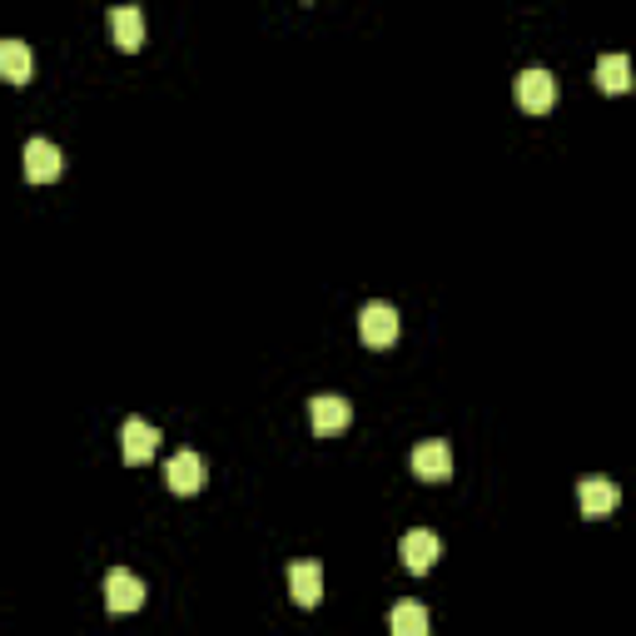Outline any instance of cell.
Masks as SVG:
<instances>
[{"instance_id": "4", "label": "cell", "mask_w": 636, "mask_h": 636, "mask_svg": "<svg viewBox=\"0 0 636 636\" xmlns=\"http://www.w3.org/2000/svg\"><path fill=\"white\" fill-rule=\"evenodd\" d=\"M164 483H170V493H180V497H189V493H205V483H209V463L199 453H174L170 458V467H164Z\"/></svg>"}, {"instance_id": "12", "label": "cell", "mask_w": 636, "mask_h": 636, "mask_svg": "<svg viewBox=\"0 0 636 636\" xmlns=\"http://www.w3.org/2000/svg\"><path fill=\"white\" fill-rule=\"evenodd\" d=\"M592 80H597V90H606V95H626V90H632V60H626V55H602L597 70H592Z\"/></svg>"}, {"instance_id": "1", "label": "cell", "mask_w": 636, "mask_h": 636, "mask_svg": "<svg viewBox=\"0 0 636 636\" xmlns=\"http://www.w3.org/2000/svg\"><path fill=\"white\" fill-rule=\"evenodd\" d=\"M398 334H403V319H398V309H393V303L373 299V303H363V309H358V338H363L368 348L398 344Z\"/></svg>"}, {"instance_id": "14", "label": "cell", "mask_w": 636, "mask_h": 636, "mask_svg": "<svg viewBox=\"0 0 636 636\" xmlns=\"http://www.w3.org/2000/svg\"><path fill=\"white\" fill-rule=\"evenodd\" d=\"M0 76L11 80V85H25V80H31V45L0 41Z\"/></svg>"}, {"instance_id": "3", "label": "cell", "mask_w": 636, "mask_h": 636, "mask_svg": "<svg viewBox=\"0 0 636 636\" xmlns=\"http://www.w3.org/2000/svg\"><path fill=\"white\" fill-rule=\"evenodd\" d=\"M512 90H518V105L528 109V115H547V109L557 105V80H552L542 66L522 70L518 85H512Z\"/></svg>"}, {"instance_id": "11", "label": "cell", "mask_w": 636, "mask_h": 636, "mask_svg": "<svg viewBox=\"0 0 636 636\" xmlns=\"http://www.w3.org/2000/svg\"><path fill=\"white\" fill-rule=\"evenodd\" d=\"M60 150H55L50 140H31L25 144V180H35V184H50V180H60Z\"/></svg>"}, {"instance_id": "10", "label": "cell", "mask_w": 636, "mask_h": 636, "mask_svg": "<svg viewBox=\"0 0 636 636\" xmlns=\"http://www.w3.org/2000/svg\"><path fill=\"white\" fill-rule=\"evenodd\" d=\"M289 592L299 606H319L324 602V567L319 562H293L289 567Z\"/></svg>"}, {"instance_id": "5", "label": "cell", "mask_w": 636, "mask_h": 636, "mask_svg": "<svg viewBox=\"0 0 636 636\" xmlns=\"http://www.w3.org/2000/svg\"><path fill=\"white\" fill-rule=\"evenodd\" d=\"M413 473L423 477V483H448L453 477V448L442 438H428L413 448Z\"/></svg>"}, {"instance_id": "7", "label": "cell", "mask_w": 636, "mask_h": 636, "mask_svg": "<svg viewBox=\"0 0 636 636\" xmlns=\"http://www.w3.org/2000/svg\"><path fill=\"white\" fill-rule=\"evenodd\" d=\"M309 423L313 432L324 438V432H338L354 423V408H348V398H338V393H313L309 398Z\"/></svg>"}, {"instance_id": "8", "label": "cell", "mask_w": 636, "mask_h": 636, "mask_svg": "<svg viewBox=\"0 0 636 636\" xmlns=\"http://www.w3.org/2000/svg\"><path fill=\"white\" fill-rule=\"evenodd\" d=\"M442 557V537L428 528H413L408 537H403V567L413 571V577H423V571H432V562Z\"/></svg>"}, {"instance_id": "6", "label": "cell", "mask_w": 636, "mask_h": 636, "mask_svg": "<svg viewBox=\"0 0 636 636\" xmlns=\"http://www.w3.org/2000/svg\"><path fill=\"white\" fill-rule=\"evenodd\" d=\"M105 606L115 616H125V612H140L144 606V582L135 577V571H125V567H115L105 577Z\"/></svg>"}, {"instance_id": "9", "label": "cell", "mask_w": 636, "mask_h": 636, "mask_svg": "<svg viewBox=\"0 0 636 636\" xmlns=\"http://www.w3.org/2000/svg\"><path fill=\"white\" fill-rule=\"evenodd\" d=\"M577 502H582L587 518H606V512L622 502V487H616L612 477H582V483H577Z\"/></svg>"}, {"instance_id": "13", "label": "cell", "mask_w": 636, "mask_h": 636, "mask_svg": "<svg viewBox=\"0 0 636 636\" xmlns=\"http://www.w3.org/2000/svg\"><path fill=\"white\" fill-rule=\"evenodd\" d=\"M109 31H115L119 50H140L144 45V15L135 11V5H115V11H109Z\"/></svg>"}, {"instance_id": "15", "label": "cell", "mask_w": 636, "mask_h": 636, "mask_svg": "<svg viewBox=\"0 0 636 636\" xmlns=\"http://www.w3.org/2000/svg\"><path fill=\"white\" fill-rule=\"evenodd\" d=\"M389 632L393 636H428V606H423V602H398L389 612Z\"/></svg>"}, {"instance_id": "2", "label": "cell", "mask_w": 636, "mask_h": 636, "mask_svg": "<svg viewBox=\"0 0 636 636\" xmlns=\"http://www.w3.org/2000/svg\"><path fill=\"white\" fill-rule=\"evenodd\" d=\"M154 453H160V428L144 418H125V428H119V458L130 467H144Z\"/></svg>"}]
</instances>
